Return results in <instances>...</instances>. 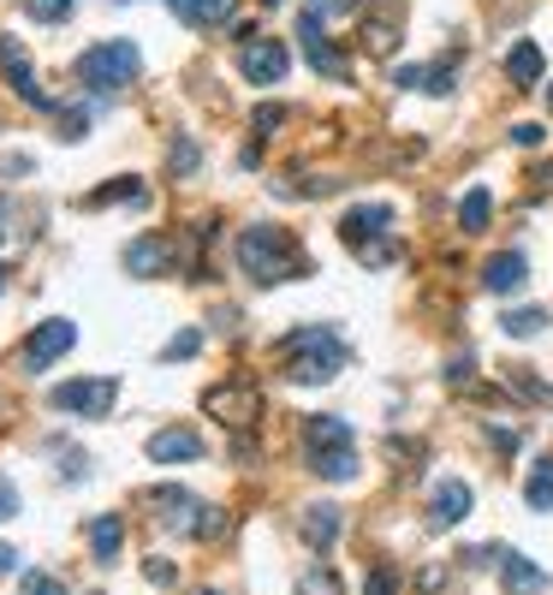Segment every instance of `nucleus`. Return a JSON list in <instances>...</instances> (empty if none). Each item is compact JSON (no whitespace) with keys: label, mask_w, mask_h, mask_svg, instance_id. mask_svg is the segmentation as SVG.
Wrapping results in <instances>:
<instances>
[{"label":"nucleus","mask_w":553,"mask_h":595,"mask_svg":"<svg viewBox=\"0 0 553 595\" xmlns=\"http://www.w3.org/2000/svg\"><path fill=\"white\" fill-rule=\"evenodd\" d=\"M357 7V0H303V12H310V19H340V12H352Z\"/></svg>","instance_id":"obj_31"},{"label":"nucleus","mask_w":553,"mask_h":595,"mask_svg":"<svg viewBox=\"0 0 553 595\" xmlns=\"http://www.w3.org/2000/svg\"><path fill=\"white\" fill-rule=\"evenodd\" d=\"M303 542L310 548H333L340 542V506H303Z\"/></svg>","instance_id":"obj_20"},{"label":"nucleus","mask_w":553,"mask_h":595,"mask_svg":"<svg viewBox=\"0 0 553 595\" xmlns=\"http://www.w3.org/2000/svg\"><path fill=\"white\" fill-rule=\"evenodd\" d=\"M471 506H476V495H471L464 476L441 483V488H434V500H429V530H453L458 518H471Z\"/></svg>","instance_id":"obj_12"},{"label":"nucleus","mask_w":553,"mask_h":595,"mask_svg":"<svg viewBox=\"0 0 553 595\" xmlns=\"http://www.w3.org/2000/svg\"><path fill=\"white\" fill-rule=\"evenodd\" d=\"M286 66H292V48H286L280 36H251V42H239V71H244V84H280L286 78Z\"/></svg>","instance_id":"obj_5"},{"label":"nucleus","mask_w":553,"mask_h":595,"mask_svg":"<svg viewBox=\"0 0 553 595\" xmlns=\"http://www.w3.org/2000/svg\"><path fill=\"white\" fill-rule=\"evenodd\" d=\"M239 268L251 274L256 286H274V280H298L303 274V251L286 227H244L239 232Z\"/></svg>","instance_id":"obj_2"},{"label":"nucleus","mask_w":553,"mask_h":595,"mask_svg":"<svg viewBox=\"0 0 553 595\" xmlns=\"http://www.w3.org/2000/svg\"><path fill=\"white\" fill-rule=\"evenodd\" d=\"M280 120H286V108H280V101H274V108H256V132H262V137H274V132H280Z\"/></svg>","instance_id":"obj_35"},{"label":"nucleus","mask_w":553,"mask_h":595,"mask_svg":"<svg viewBox=\"0 0 553 595\" xmlns=\"http://www.w3.org/2000/svg\"><path fill=\"white\" fill-rule=\"evenodd\" d=\"M363 36L375 42V54L399 48V7H375V19H363Z\"/></svg>","instance_id":"obj_24"},{"label":"nucleus","mask_w":553,"mask_h":595,"mask_svg":"<svg viewBox=\"0 0 553 595\" xmlns=\"http://www.w3.org/2000/svg\"><path fill=\"white\" fill-rule=\"evenodd\" d=\"M143 572H150V584H173V565H167V560H150Z\"/></svg>","instance_id":"obj_40"},{"label":"nucleus","mask_w":553,"mask_h":595,"mask_svg":"<svg viewBox=\"0 0 553 595\" xmlns=\"http://www.w3.org/2000/svg\"><path fill=\"white\" fill-rule=\"evenodd\" d=\"M548 108H553V90H548Z\"/></svg>","instance_id":"obj_46"},{"label":"nucleus","mask_w":553,"mask_h":595,"mask_svg":"<svg viewBox=\"0 0 553 595\" xmlns=\"http://www.w3.org/2000/svg\"><path fill=\"white\" fill-rule=\"evenodd\" d=\"M392 590H399V577H392L387 565H381V572H369V577H363V595H392Z\"/></svg>","instance_id":"obj_33"},{"label":"nucleus","mask_w":553,"mask_h":595,"mask_svg":"<svg viewBox=\"0 0 553 595\" xmlns=\"http://www.w3.org/2000/svg\"><path fill=\"white\" fill-rule=\"evenodd\" d=\"M471 370H476L471 357H453V364H446V382H453V387H458V382H471Z\"/></svg>","instance_id":"obj_39"},{"label":"nucleus","mask_w":553,"mask_h":595,"mask_svg":"<svg viewBox=\"0 0 553 595\" xmlns=\"http://www.w3.org/2000/svg\"><path fill=\"white\" fill-rule=\"evenodd\" d=\"M71 345H78V328H71L66 316H54V322H42V328L31 333V340H24V370L42 375V370L54 364V357H66Z\"/></svg>","instance_id":"obj_8"},{"label":"nucleus","mask_w":553,"mask_h":595,"mask_svg":"<svg viewBox=\"0 0 553 595\" xmlns=\"http://www.w3.org/2000/svg\"><path fill=\"white\" fill-rule=\"evenodd\" d=\"M12 506H19V495H12L7 483H0V518H12Z\"/></svg>","instance_id":"obj_41"},{"label":"nucleus","mask_w":553,"mask_h":595,"mask_svg":"<svg viewBox=\"0 0 553 595\" xmlns=\"http://www.w3.org/2000/svg\"><path fill=\"white\" fill-rule=\"evenodd\" d=\"M150 459L155 464H191V459H202V434L197 429H162V434H150Z\"/></svg>","instance_id":"obj_14"},{"label":"nucleus","mask_w":553,"mask_h":595,"mask_svg":"<svg viewBox=\"0 0 553 595\" xmlns=\"http://www.w3.org/2000/svg\"><path fill=\"white\" fill-rule=\"evenodd\" d=\"M120 548H125V518L120 513H96L90 518V554H96V565H113V560H120Z\"/></svg>","instance_id":"obj_16"},{"label":"nucleus","mask_w":553,"mask_h":595,"mask_svg":"<svg viewBox=\"0 0 553 595\" xmlns=\"http://www.w3.org/2000/svg\"><path fill=\"white\" fill-rule=\"evenodd\" d=\"M197 345H202V333L185 328V333H173V340L162 345V357H167V364H179V357H197Z\"/></svg>","instance_id":"obj_29"},{"label":"nucleus","mask_w":553,"mask_h":595,"mask_svg":"<svg viewBox=\"0 0 553 595\" xmlns=\"http://www.w3.org/2000/svg\"><path fill=\"white\" fill-rule=\"evenodd\" d=\"M500 584H506V595H535V590H548V572L530 565L523 554H500Z\"/></svg>","instance_id":"obj_19"},{"label":"nucleus","mask_w":553,"mask_h":595,"mask_svg":"<svg viewBox=\"0 0 553 595\" xmlns=\"http://www.w3.org/2000/svg\"><path fill=\"white\" fill-rule=\"evenodd\" d=\"M483 286L494 298H512L530 286V263H523V251H500V256H488V268H483Z\"/></svg>","instance_id":"obj_13"},{"label":"nucleus","mask_w":553,"mask_h":595,"mask_svg":"<svg viewBox=\"0 0 553 595\" xmlns=\"http://www.w3.org/2000/svg\"><path fill=\"white\" fill-rule=\"evenodd\" d=\"M500 328H506V340H535V333L548 328V310H535V304L530 310H506Z\"/></svg>","instance_id":"obj_25"},{"label":"nucleus","mask_w":553,"mask_h":595,"mask_svg":"<svg viewBox=\"0 0 553 595\" xmlns=\"http://www.w3.org/2000/svg\"><path fill=\"white\" fill-rule=\"evenodd\" d=\"M262 7H268V12H274V7H280V0H262Z\"/></svg>","instance_id":"obj_44"},{"label":"nucleus","mask_w":553,"mask_h":595,"mask_svg":"<svg viewBox=\"0 0 553 595\" xmlns=\"http://www.w3.org/2000/svg\"><path fill=\"white\" fill-rule=\"evenodd\" d=\"M12 565H19V554H12V548H0V572H12Z\"/></svg>","instance_id":"obj_42"},{"label":"nucleus","mask_w":553,"mask_h":595,"mask_svg":"<svg viewBox=\"0 0 553 595\" xmlns=\"http://www.w3.org/2000/svg\"><path fill=\"white\" fill-rule=\"evenodd\" d=\"M120 399L113 375H90V382H60L54 387V411H78V417H108Z\"/></svg>","instance_id":"obj_6"},{"label":"nucleus","mask_w":553,"mask_h":595,"mask_svg":"<svg viewBox=\"0 0 553 595\" xmlns=\"http://www.w3.org/2000/svg\"><path fill=\"white\" fill-rule=\"evenodd\" d=\"M274 352L286 364V382H298V387H322L345 370V345L333 328H292Z\"/></svg>","instance_id":"obj_1"},{"label":"nucleus","mask_w":553,"mask_h":595,"mask_svg":"<svg viewBox=\"0 0 553 595\" xmlns=\"http://www.w3.org/2000/svg\"><path fill=\"white\" fill-rule=\"evenodd\" d=\"M506 387H518V394H523V399H535V405H553V387H548V382H535L530 370H512V375H506Z\"/></svg>","instance_id":"obj_28"},{"label":"nucleus","mask_w":553,"mask_h":595,"mask_svg":"<svg viewBox=\"0 0 553 595\" xmlns=\"http://www.w3.org/2000/svg\"><path fill=\"white\" fill-rule=\"evenodd\" d=\"M523 500L530 513H553V453H542L530 464V483H523Z\"/></svg>","instance_id":"obj_22"},{"label":"nucleus","mask_w":553,"mask_h":595,"mask_svg":"<svg viewBox=\"0 0 553 595\" xmlns=\"http://www.w3.org/2000/svg\"><path fill=\"white\" fill-rule=\"evenodd\" d=\"M202 405H209V417H221V423H232V429H251L256 417H262V394H256L251 382L209 387V394H202Z\"/></svg>","instance_id":"obj_7"},{"label":"nucleus","mask_w":553,"mask_h":595,"mask_svg":"<svg viewBox=\"0 0 553 595\" xmlns=\"http://www.w3.org/2000/svg\"><path fill=\"white\" fill-rule=\"evenodd\" d=\"M137 66H143V54H137V42H96V48H84L78 54V84L84 90H96V96H113V90H125L131 78H137Z\"/></svg>","instance_id":"obj_3"},{"label":"nucleus","mask_w":553,"mask_h":595,"mask_svg":"<svg viewBox=\"0 0 553 595\" xmlns=\"http://www.w3.org/2000/svg\"><path fill=\"white\" fill-rule=\"evenodd\" d=\"M488 434H494V447H500V453H518V441H523L518 429H500V423H494Z\"/></svg>","instance_id":"obj_38"},{"label":"nucleus","mask_w":553,"mask_h":595,"mask_svg":"<svg viewBox=\"0 0 553 595\" xmlns=\"http://www.w3.org/2000/svg\"><path fill=\"white\" fill-rule=\"evenodd\" d=\"M0 293H7V268H0Z\"/></svg>","instance_id":"obj_43"},{"label":"nucleus","mask_w":553,"mask_h":595,"mask_svg":"<svg viewBox=\"0 0 553 595\" xmlns=\"http://www.w3.org/2000/svg\"><path fill=\"white\" fill-rule=\"evenodd\" d=\"M298 42H303V60H310L316 71H328V78H345V71H352V66H345V54L328 42V24L310 19V12H303V24H298Z\"/></svg>","instance_id":"obj_10"},{"label":"nucleus","mask_w":553,"mask_h":595,"mask_svg":"<svg viewBox=\"0 0 553 595\" xmlns=\"http://www.w3.org/2000/svg\"><path fill=\"white\" fill-rule=\"evenodd\" d=\"M167 12L179 24H191V31H214V24H226L239 12V0H167Z\"/></svg>","instance_id":"obj_15"},{"label":"nucleus","mask_w":553,"mask_h":595,"mask_svg":"<svg viewBox=\"0 0 553 595\" xmlns=\"http://www.w3.org/2000/svg\"><path fill=\"white\" fill-rule=\"evenodd\" d=\"M90 209H108V202H150V191H143L137 179H113V185H101V191L84 197Z\"/></svg>","instance_id":"obj_26"},{"label":"nucleus","mask_w":553,"mask_h":595,"mask_svg":"<svg viewBox=\"0 0 553 595\" xmlns=\"http://www.w3.org/2000/svg\"><path fill=\"white\" fill-rule=\"evenodd\" d=\"M340 239L357 251V263H369V268H387L392 263V209L387 202H357L352 214L340 221Z\"/></svg>","instance_id":"obj_4"},{"label":"nucleus","mask_w":553,"mask_h":595,"mask_svg":"<svg viewBox=\"0 0 553 595\" xmlns=\"http://www.w3.org/2000/svg\"><path fill=\"white\" fill-rule=\"evenodd\" d=\"M125 268L137 274V280H155V274L173 268V239H162V232H143V239L125 244Z\"/></svg>","instance_id":"obj_11"},{"label":"nucleus","mask_w":553,"mask_h":595,"mask_svg":"<svg viewBox=\"0 0 553 595\" xmlns=\"http://www.w3.org/2000/svg\"><path fill=\"white\" fill-rule=\"evenodd\" d=\"M542 125H535V120H523V125H512V143H518V150H542Z\"/></svg>","instance_id":"obj_32"},{"label":"nucleus","mask_w":553,"mask_h":595,"mask_svg":"<svg viewBox=\"0 0 553 595\" xmlns=\"http://www.w3.org/2000/svg\"><path fill=\"white\" fill-rule=\"evenodd\" d=\"M310 471L328 483H352L357 476V447H310Z\"/></svg>","instance_id":"obj_18"},{"label":"nucleus","mask_w":553,"mask_h":595,"mask_svg":"<svg viewBox=\"0 0 553 595\" xmlns=\"http://www.w3.org/2000/svg\"><path fill=\"white\" fill-rule=\"evenodd\" d=\"M0 71H7V84L19 90L31 108H54L48 96H42V84H36V71H31V54L19 48V36H0Z\"/></svg>","instance_id":"obj_9"},{"label":"nucleus","mask_w":553,"mask_h":595,"mask_svg":"<svg viewBox=\"0 0 553 595\" xmlns=\"http://www.w3.org/2000/svg\"><path fill=\"white\" fill-rule=\"evenodd\" d=\"M488 221H494V197L483 191V185H471V191L458 197V227L464 232H488Z\"/></svg>","instance_id":"obj_23"},{"label":"nucleus","mask_w":553,"mask_h":595,"mask_svg":"<svg viewBox=\"0 0 553 595\" xmlns=\"http://www.w3.org/2000/svg\"><path fill=\"white\" fill-rule=\"evenodd\" d=\"M24 19H36V24H60V19H71V0H24Z\"/></svg>","instance_id":"obj_27"},{"label":"nucleus","mask_w":553,"mask_h":595,"mask_svg":"<svg viewBox=\"0 0 553 595\" xmlns=\"http://www.w3.org/2000/svg\"><path fill=\"white\" fill-rule=\"evenodd\" d=\"M84 132H90V113L66 108V113H60V137H84Z\"/></svg>","instance_id":"obj_37"},{"label":"nucleus","mask_w":553,"mask_h":595,"mask_svg":"<svg viewBox=\"0 0 553 595\" xmlns=\"http://www.w3.org/2000/svg\"><path fill=\"white\" fill-rule=\"evenodd\" d=\"M303 447H352L345 417H303Z\"/></svg>","instance_id":"obj_21"},{"label":"nucleus","mask_w":553,"mask_h":595,"mask_svg":"<svg viewBox=\"0 0 553 595\" xmlns=\"http://www.w3.org/2000/svg\"><path fill=\"white\" fill-rule=\"evenodd\" d=\"M298 595H340V577H333V572H303Z\"/></svg>","instance_id":"obj_30"},{"label":"nucleus","mask_w":553,"mask_h":595,"mask_svg":"<svg viewBox=\"0 0 553 595\" xmlns=\"http://www.w3.org/2000/svg\"><path fill=\"white\" fill-rule=\"evenodd\" d=\"M202 595H221V590H202Z\"/></svg>","instance_id":"obj_45"},{"label":"nucleus","mask_w":553,"mask_h":595,"mask_svg":"<svg viewBox=\"0 0 553 595\" xmlns=\"http://www.w3.org/2000/svg\"><path fill=\"white\" fill-rule=\"evenodd\" d=\"M24 595H66V590H60V577H48V572H31V577H24Z\"/></svg>","instance_id":"obj_34"},{"label":"nucleus","mask_w":553,"mask_h":595,"mask_svg":"<svg viewBox=\"0 0 553 595\" xmlns=\"http://www.w3.org/2000/svg\"><path fill=\"white\" fill-rule=\"evenodd\" d=\"M191 167H197V143L179 137V143H173V173H191Z\"/></svg>","instance_id":"obj_36"},{"label":"nucleus","mask_w":553,"mask_h":595,"mask_svg":"<svg viewBox=\"0 0 553 595\" xmlns=\"http://www.w3.org/2000/svg\"><path fill=\"white\" fill-rule=\"evenodd\" d=\"M506 78H512V90H535L542 84V48L535 42H512L506 48Z\"/></svg>","instance_id":"obj_17"}]
</instances>
